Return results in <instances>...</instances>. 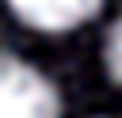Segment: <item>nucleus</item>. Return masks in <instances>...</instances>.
<instances>
[{
  "mask_svg": "<svg viewBox=\"0 0 122 118\" xmlns=\"http://www.w3.org/2000/svg\"><path fill=\"white\" fill-rule=\"evenodd\" d=\"M103 0H8V8L34 30H50V34H61V30H72L80 27L84 19H92L99 11Z\"/></svg>",
  "mask_w": 122,
  "mask_h": 118,
  "instance_id": "2",
  "label": "nucleus"
},
{
  "mask_svg": "<svg viewBox=\"0 0 122 118\" xmlns=\"http://www.w3.org/2000/svg\"><path fill=\"white\" fill-rule=\"evenodd\" d=\"M57 114L61 103L53 84L19 57L0 53V118H57Z\"/></svg>",
  "mask_w": 122,
  "mask_h": 118,
  "instance_id": "1",
  "label": "nucleus"
},
{
  "mask_svg": "<svg viewBox=\"0 0 122 118\" xmlns=\"http://www.w3.org/2000/svg\"><path fill=\"white\" fill-rule=\"evenodd\" d=\"M103 57H107V72L114 76V84H122V15L114 19V27H111V34H107Z\"/></svg>",
  "mask_w": 122,
  "mask_h": 118,
  "instance_id": "3",
  "label": "nucleus"
}]
</instances>
